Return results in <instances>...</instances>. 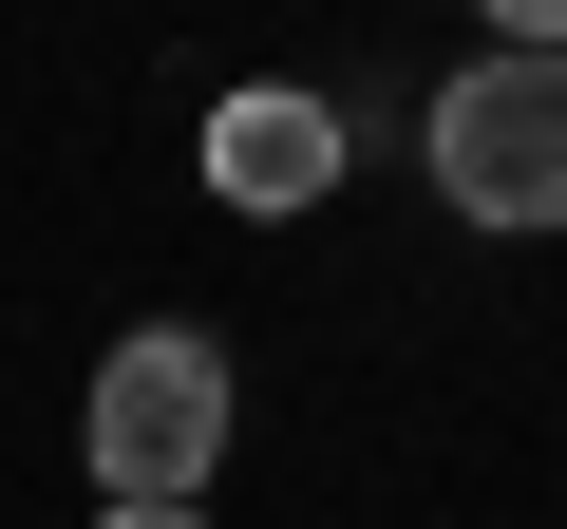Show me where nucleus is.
I'll use <instances>...</instances> for the list:
<instances>
[{
    "instance_id": "f257e3e1",
    "label": "nucleus",
    "mask_w": 567,
    "mask_h": 529,
    "mask_svg": "<svg viewBox=\"0 0 567 529\" xmlns=\"http://www.w3.org/2000/svg\"><path fill=\"white\" fill-rule=\"evenodd\" d=\"M435 189L473 227H567V39H511L435 95Z\"/></svg>"
},
{
    "instance_id": "f03ea898",
    "label": "nucleus",
    "mask_w": 567,
    "mask_h": 529,
    "mask_svg": "<svg viewBox=\"0 0 567 529\" xmlns=\"http://www.w3.org/2000/svg\"><path fill=\"white\" fill-rule=\"evenodd\" d=\"M208 454H227V341H189V322L114 341L95 360V473H114V510H189Z\"/></svg>"
},
{
    "instance_id": "7ed1b4c3",
    "label": "nucleus",
    "mask_w": 567,
    "mask_h": 529,
    "mask_svg": "<svg viewBox=\"0 0 567 529\" xmlns=\"http://www.w3.org/2000/svg\"><path fill=\"white\" fill-rule=\"evenodd\" d=\"M208 189L227 208H322L341 189V114L322 95H227L208 114Z\"/></svg>"
},
{
    "instance_id": "20e7f679",
    "label": "nucleus",
    "mask_w": 567,
    "mask_h": 529,
    "mask_svg": "<svg viewBox=\"0 0 567 529\" xmlns=\"http://www.w3.org/2000/svg\"><path fill=\"white\" fill-rule=\"evenodd\" d=\"M114 529H208V510H114Z\"/></svg>"
}]
</instances>
